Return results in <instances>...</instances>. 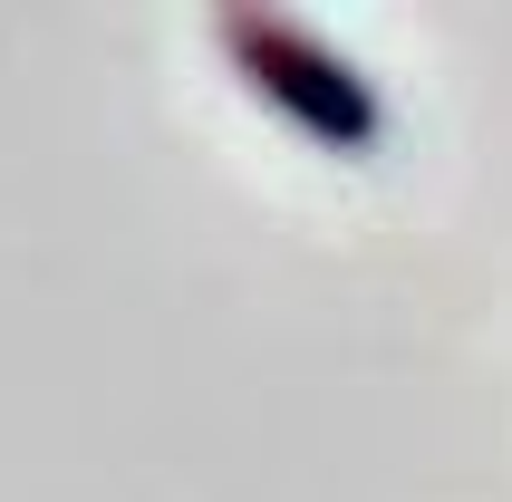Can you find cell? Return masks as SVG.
I'll return each instance as SVG.
<instances>
[{
  "instance_id": "6da1fadb",
  "label": "cell",
  "mask_w": 512,
  "mask_h": 502,
  "mask_svg": "<svg viewBox=\"0 0 512 502\" xmlns=\"http://www.w3.org/2000/svg\"><path fill=\"white\" fill-rule=\"evenodd\" d=\"M213 39H223L232 78L252 87L290 136H310L319 155H377V136H387V97H377V78L339 49V39H319L310 20L261 10V0L213 10Z\"/></svg>"
}]
</instances>
